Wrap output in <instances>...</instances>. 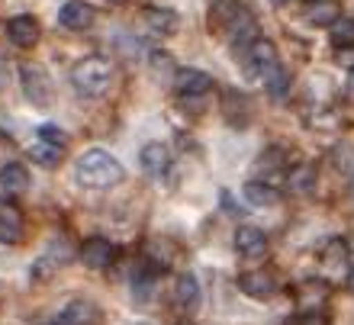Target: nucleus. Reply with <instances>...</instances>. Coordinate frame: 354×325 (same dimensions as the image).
Masks as SVG:
<instances>
[{"mask_svg":"<svg viewBox=\"0 0 354 325\" xmlns=\"http://www.w3.org/2000/svg\"><path fill=\"white\" fill-rule=\"evenodd\" d=\"M122 177H126L122 161L103 149H87L75 165V180L87 190H110V187L122 184Z\"/></svg>","mask_w":354,"mask_h":325,"instance_id":"1","label":"nucleus"},{"mask_svg":"<svg viewBox=\"0 0 354 325\" xmlns=\"http://www.w3.org/2000/svg\"><path fill=\"white\" fill-rule=\"evenodd\" d=\"M71 84H75V91L81 93V97H91V100H97V97H103V93L110 91V84H113V65L106 62V58H100V55L81 58V62L71 68Z\"/></svg>","mask_w":354,"mask_h":325,"instance_id":"2","label":"nucleus"},{"mask_svg":"<svg viewBox=\"0 0 354 325\" xmlns=\"http://www.w3.org/2000/svg\"><path fill=\"white\" fill-rule=\"evenodd\" d=\"M65 132L55 129V126H42L36 136V142L29 145V158L36 161L39 167H58L62 158H65Z\"/></svg>","mask_w":354,"mask_h":325,"instance_id":"3","label":"nucleus"},{"mask_svg":"<svg viewBox=\"0 0 354 325\" xmlns=\"http://www.w3.org/2000/svg\"><path fill=\"white\" fill-rule=\"evenodd\" d=\"M19 81H23V91H26L29 103L48 106V103L55 100V84H52V77H48V71L42 65H23Z\"/></svg>","mask_w":354,"mask_h":325,"instance_id":"4","label":"nucleus"},{"mask_svg":"<svg viewBox=\"0 0 354 325\" xmlns=\"http://www.w3.org/2000/svg\"><path fill=\"white\" fill-rule=\"evenodd\" d=\"M245 71L252 77H268L274 68L280 65V55H277V46L270 39H254L252 46L245 48Z\"/></svg>","mask_w":354,"mask_h":325,"instance_id":"5","label":"nucleus"},{"mask_svg":"<svg viewBox=\"0 0 354 325\" xmlns=\"http://www.w3.org/2000/svg\"><path fill=\"white\" fill-rule=\"evenodd\" d=\"M216 87V81L206 71H196V68H180L174 75V91L184 97V100H196V97H206V93Z\"/></svg>","mask_w":354,"mask_h":325,"instance_id":"6","label":"nucleus"},{"mask_svg":"<svg viewBox=\"0 0 354 325\" xmlns=\"http://www.w3.org/2000/svg\"><path fill=\"white\" fill-rule=\"evenodd\" d=\"M26 235V219L13 200H0V242L3 245H19Z\"/></svg>","mask_w":354,"mask_h":325,"instance_id":"7","label":"nucleus"},{"mask_svg":"<svg viewBox=\"0 0 354 325\" xmlns=\"http://www.w3.org/2000/svg\"><path fill=\"white\" fill-rule=\"evenodd\" d=\"M81 261H84L91 270H106L113 268V261H116V245L110 239H103V235H93L81 245Z\"/></svg>","mask_w":354,"mask_h":325,"instance_id":"8","label":"nucleus"},{"mask_svg":"<svg viewBox=\"0 0 354 325\" xmlns=\"http://www.w3.org/2000/svg\"><path fill=\"white\" fill-rule=\"evenodd\" d=\"M93 19H97V10L87 0H68L58 10V23L65 29H71V32H84L87 26H93Z\"/></svg>","mask_w":354,"mask_h":325,"instance_id":"9","label":"nucleus"},{"mask_svg":"<svg viewBox=\"0 0 354 325\" xmlns=\"http://www.w3.org/2000/svg\"><path fill=\"white\" fill-rule=\"evenodd\" d=\"M42 36V29H39V19L29 17V13H19L7 23V39L13 42L17 48H32Z\"/></svg>","mask_w":354,"mask_h":325,"instance_id":"10","label":"nucleus"},{"mask_svg":"<svg viewBox=\"0 0 354 325\" xmlns=\"http://www.w3.org/2000/svg\"><path fill=\"white\" fill-rule=\"evenodd\" d=\"M235 251L248 261H258L268 254V235L261 229H254V225H239V232H235Z\"/></svg>","mask_w":354,"mask_h":325,"instance_id":"11","label":"nucleus"},{"mask_svg":"<svg viewBox=\"0 0 354 325\" xmlns=\"http://www.w3.org/2000/svg\"><path fill=\"white\" fill-rule=\"evenodd\" d=\"M200 280L187 270V274H180V277L174 280V306L184 313V316H190V313H196L200 309Z\"/></svg>","mask_w":354,"mask_h":325,"instance_id":"12","label":"nucleus"},{"mask_svg":"<svg viewBox=\"0 0 354 325\" xmlns=\"http://www.w3.org/2000/svg\"><path fill=\"white\" fill-rule=\"evenodd\" d=\"M239 290L252 299H270L274 290H277V280H274L270 270H245L239 277Z\"/></svg>","mask_w":354,"mask_h":325,"instance_id":"13","label":"nucleus"},{"mask_svg":"<svg viewBox=\"0 0 354 325\" xmlns=\"http://www.w3.org/2000/svg\"><path fill=\"white\" fill-rule=\"evenodd\" d=\"M139 165L142 171L149 177H165L171 167V151L165 142H149V145H142L139 151Z\"/></svg>","mask_w":354,"mask_h":325,"instance_id":"14","label":"nucleus"},{"mask_svg":"<svg viewBox=\"0 0 354 325\" xmlns=\"http://www.w3.org/2000/svg\"><path fill=\"white\" fill-rule=\"evenodd\" d=\"M0 187H3V194H10V196L26 194L29 190L26 165H19V161H7V165L0 167Z\"/></svg>","mask_w":354,"mask_h":325,"instance_id":"15","label":"nucleus"},{"mask_svg":"<svg viewBox=\"0 0 354 325\" xmlns=\"http://www.w3.org/2000/svg\"><path fill=\"white\" fill-rule=\"evenodd\" d=\"M100 319V313H97V306H93L91 299H71L65 309H62V319L58 322L62 325H93Z\"/></svg>","mask_w":354,"mask_h":325,"instance_id":"16","label":"nucleus"},{"mask_svg":"<svg viewBox=\"0 0 354 325\" xmlns=\"http://www.w3.org/2000/svg\"><path fill=\"white\" fill-rule=\"evenodd\" d=\"M306 19L313 26H335L338 19H342V7H338V0H313L306 7Z\"/></svg>","mask_w":354,"mask_h":325,"instance_id":"17","label":"nucleus"},{"mask_svg":"<svg viewBox=\"0 0 354 325\" xmlns=\"http://www.w3.org/2000/svg\"><path fill=\"white\" fill-rule=\"evenodd\" d=\"M225 32L232 36L235 46H252L254 39H261V36H258V23H254V17L245 7L239 10V17L232 19V26L225 29Z\"/></svg>","mask_w":354,"mask_h":325,"instance_id":"18","label":"nucleus"},{"mask_svg":"<svg viewBox=\"0 0 354 325\" xmlns=\"http://www.w3.org/2000/svg\"><path fill=\"white\" fill-rule=\"evenodd\" d=\"M142 261L149 264L155 274L158 270H168L171 268V261H174V251H171L168 242H161V239H151L149 245H145V251H142Z\"/></svg>","mask_w":354,"mask_h":325,"instance_id":"19","label":"nucleus"},{"mask_svg":"<svg viewBox=\"0 0 354 325\" xmlns=\"http://www.w3.org/2000/svg\"><path fill=\"white\" fill-rule=\"evenodd\" d=\"M242 196H245V203L248 206H261V210L264 206H274L280 200V194L268 184V180H248L245 190H242Z\"/></svg>","mask_w":354,"mask_h":325,"instance_id":"20","label":"nucleus"},{"mask_svg":"<svg viewBox=\"0 0 354 325\" xmlns=\"http://www.w3.org/2000/svg\"><path fill=\"white\" fill-rule=\"evenodd\" d=\"M155 270L142 261V268H136V274H132V293H136V303H149L151 293H155Z\"/></svg>","mask_w":354,"mask_h":325,"instance_id":"21","label":"nucleus"},{"mask_svg":"<svg viewBox=\"0 0 354 325\" xmlns=\"http://www.w3.org/2000/svg\"><path fill=\"white\" fill-rule=\"evenodd\" d=\"M316 180H319V174H316V167H313V165L293 167V171H290V177H287V184H290V190H293V194H313V190H316Z\"/></svg>","mask_w":354,"mask_h":325,"instance_id":"22","label":"nucleus"},{"mask_svg":"<svg viewBox=\"0 0 354 325\" xmlns=\"http://www.w3.org/2000/svg\"><path fill=\"white\" fill-rule=\"evenodd\" d=\"M145 19H149V26L161 36H171L177 32V13L174 10H161V7H149L145 10Z\"/></svg>","mask_w":354,"mask_h":325,"instance_id":"23","label":"nucleus"},{"mask_svg":"<svg viewBox=\"0 0 354 325\" xmlns=\"http://www.w3.org/2000/svg\"><path fill=\"white\" fill-rule=\"evenodd\" d=\"M322 264L326 268H348V245L342 239H332V242L322 245Z\"/></svg>","mask_w":354,"mask_h":325,"instance_id":"24","label":"nucleus"},{"mask_svg":"<svg viewBox=\"0 0 354 325\" xmlns=\"http://www.w3.org/2000/svg\"><path fill=\"white\" fill-rule=\"evenodd\" d=\"M264 84H268V93L274 97V100H283V97L290 93V71L283 65H277L268 77H264Z\"/></svg>","mask_w":354,"mask_h":325,"instance_id":"25","label":"nucleus"},{"mask_svg":"<svg viewBox=\"0 0 354 325\" xmlns=\"http://www.w3.org/2000/svg\"><path fill=\"white\" fill-rule=\"evenodd\" d=\"M328 39H332V46L335 48H348L354 46V17H342L335 26L328 29Z\"/></svg>","mask_w":354,"mask_h":325,"instance_id":"26","label":"nucleus"},{"mask_svg":"<svg viewBox=\"0 0 354 325\" xmlns=\"http://www.w3.org/2000/svg\"><path fill=\"white\" fill-rule=\"evenodd\" d=\"M332 161H335V167H338V174H348L351 177L354 174V151H351V145H335V151H332Z\"/></svg>","mask_w":354,"mask_h":325,"instance_id":"27","label":"nucleus"},{"mask_svg":"<svg viewBox=\"0 0 354 325\" xmlns=\"http://www.w3.org/2000/svg\"><path fill=\"white\" fill-rule=\"evenodd\" d=\"M280 167H283V151L280 149H268L261 158H258V171H261V174H277Z\"/></svg>","mask_w":354,"mask_h":325,"instance_id":"28","label":"nucleus"},{"mask_svg":"<svg viewBox=\"0 0 354 325\" xmlns=\"http://www.w3.org/2000/svg\"><path fill=\"white\" fill-rule=\"evenodd\" d=\"M297 325H332V316L326 309H303L297 316Z\"/></svg>","mask_w":354,"mask_h":325,"instance_id":"29","label":"nucleus"},{"mask_svg":"<svg viewBox=\"0 0 354 325\" xmlns=\"http://www.w3.org/2000/svg\"><path fill=\"white\" fill-rule=\"evenodd\" d=\"M151 71H155V75H161V71H165V75H168V71H174V58L168 55V52H151Z\"/></svg>","mask_w":354,"mask_h":325,"instance_id":"30","label":"nucleus"},{"mask_svg":"<svg viewBox=\"0 0 354 325\" xmlns=\"http://www.w3.org/2000/svg\"><path fill=\"white\" fill-rule=\"evenodd\" d=\"M345 91H348V97H354V68L348 71V81H345Z\"/></svg>","mask_w":354,"mask_h":325,"instance_id":"31","label":"nucleus"},{"mask_svg":"<svg viewBox=\"0 0 354 325\" xmlns=\"http://www.w3.org/2000/svg\"><path fill=\"white\" fill-rule=\"evenodd\" d=\"M345 287H348V290H351V293H354V264H351V268H348V277H345Z\"/></svg>","mask_w":354,"mask_h":325,"instance_id":"32","label":"nucleus"},{"mask_svg":"<svg viewBox=\"0 0 354 325\" xmlns=\"http://www.w3.org/2000/svg\"><path fill=\"white\" fill-rule=\"evenodd\" d=\"M270 3H274V7H283V3H290V0H270Z\"/></svg>","mask_w":354,"mask_h":325,"instance_id":"33","label":"nucleus"},{"mask_svg":"<svg viewBox=\"0 0 354 325\" xmlns=\"http://www.w3.org/2000/svg\"><path fill=\"white\" fill-rule=\"evenodd\" d=\"M110 3H126V0H110Z\"/></svg>","mask_w":354,"mask_h":325,"instance_id":"34","label":"nucleus"},{"mask_svg":"<svg viewBox=\"0 0 354 325\" xmlns=\"http://www.w3.org/2000/svg\"><path fill=\"white\" fill-rule=\"evenodd\" d=\"M48 325H62V322H48Z\"/></svg>","mask_w":354,"mask_h":325,"instance_id":"35","label":"nucleus"},{"mask_svg":"<svg viewBox=\"0 0 354 325\" xmlns=\"http://www.w3.org/2000/svg\"><path fill=\"white\" fill-rule=\"evenodd\" d=\"M309 3H313V0H309Z\"/></svg>","mask_w":354,"mask_h":325,"instance_id":"36","label":"nucleus"}]
</instances>
